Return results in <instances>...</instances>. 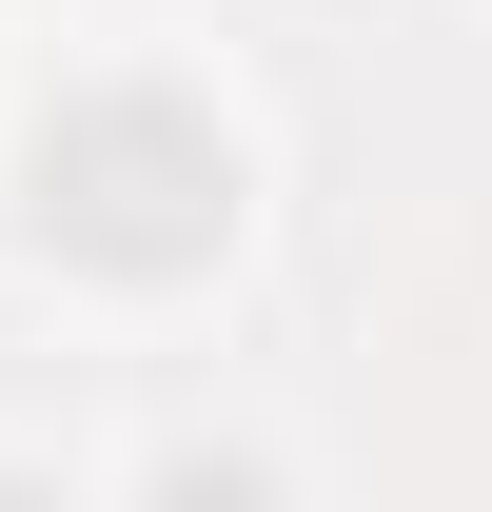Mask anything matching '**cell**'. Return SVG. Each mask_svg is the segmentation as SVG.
Instances as JSON below:
<instances>
[{
  "mask_svg": "<svg viewBox=\"0 0 492 512\" xmlns=\"http://www.w3.org/2000/svg\"><path fill=\"white\" fill-rule=\"evenodd\" d=\"M276 256V119L217 40L60 20L0 79V296L60 335H197Z\"/></svg>",
  "mask_w": 492,
  "mask_h": 512,
  "instance_id": "cell-1",
  "label": "cell"
},
{
  "mask_svg": "<svg viewBox=\"0 0 492 512\" xmlns=\"http://www.w3.org/2000/svg\"><path fill=\"white\" fill-rule=\"evenodd\" d=\"M119 512H315V453L256 394H178L119 434Z\"/></svg>",
  "mask_w": 492,
  "mask_h": 512,
  "instance_id": "cell-2",
  "label": "cell"
},
{
  "mask_svg": "<svg viewBox=\"0 0 492 512\" xmlns=\"http://www.w3.org/2000/svg\"><path fill=\"white\" fill-rule=\"evenodd\" d=\"M0 512H119V453H79V434H0Z\"/></svg>",
  "mask_w": 492,
  "mask_h": 512,
  "instance_id": "cell-3",
  "label": "cell"
},
{
  "mask_svg": "<svg viewBox=\"0 0 492 512\" xmlns=\"http://www.w3.org/2000/svg\"><path fill=\"white\" fill-rule=\"evenodd\" d=\"M0 20H79V0H0Z\"/></svg>",
  "mask_w": 492,
  "mask_h": 512,
  "instance_id": "cell-4",
  "label": "cell"
},
{
  "mask_svg": "<svg viewBox=\"0 0 492 512\" xmlns=\"http://www.w3.org/2000/svg\"><path fill=\"white\" fill-rule=\"evenodd\" d=\"M0 79H20V60H0Z\"/></svg>",
  "mask_w": 492,
  "mask_h": 512,
  "instance_id": "cell-5",
  "label": "cell"
},
{
  "mask_svg": "<svg viewBox=\"0 0 492 512\" xmlns=\"http://www.w3.org/2000/svg\"><path fill=\"white\" fill-rule=\"evenodd\" d=\"M473 20H492V0H473Z\"/></svg>",
  "mask_w": 492,
  "mask_h": 512,
  "instance_id": "cell-6",
  "label": "cell"
}]
</instances>
